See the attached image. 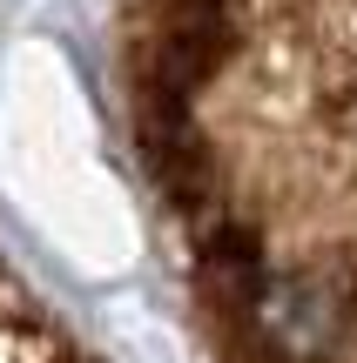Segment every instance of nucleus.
Returning a JSON list of instances; mask_svg holds the SVG:
<instances>
[{"instance_id": "f257e3e1", "label": "nucleus", "mask_w": 357, "mask_h": 363, "mask_svg": "<svg viewBox=\"0 0 357 363\" xmlns=\"http://www.w3.org/2000/svg\"><path fill=\"white\" fill-rule=\"evenodd\" d=\"M317 216L304 256L263 262L236 310L209 316L223 363H357V0H310Z\"/></svg>"}]
</instances>
